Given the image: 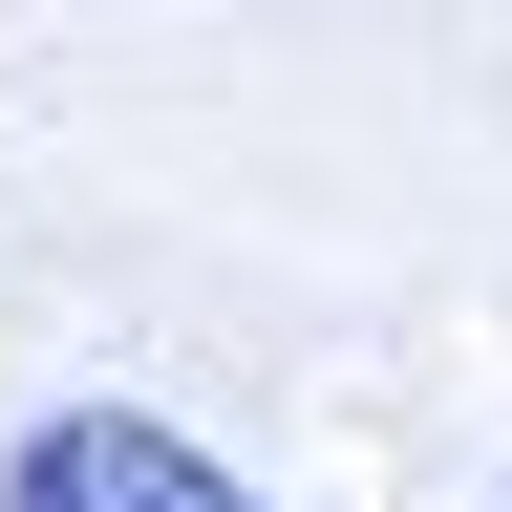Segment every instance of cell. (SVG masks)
<instances>
[{
  "label": "cell",
  "instance_id": "obj_1",
  "mask_svg": "<svg viewBox=\"0 0 512 512\" xmlns=\"http://www.w3.org/2000/svg\"><path fill=\"white\" fill-rule=\"evenodd\" d=\"M0 512H278V491H235L171 406H43L0 448Z\"/></svg>",
  "mask_w": 512,
  "mask_h": 512
}]
</instances>
